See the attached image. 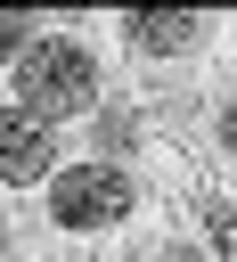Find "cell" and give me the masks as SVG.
I'll list each match as a JSON object with an SVG mask.
<instances>
[{"label":"cell","instance_id":"1","mask_svg":"<svg viewBox=\"0 0 237 262\" xmlns=\"http://www.w3.org/2000/svg\"><path fill=\"white\" fill-rule=\"evenodd\" d=\"M90 98H98V57L82 41H41L16 57V115L49 123V115H74Z\"/></svg>","mask_w":237,"mask_h":262},{"label":"cell","instance_id":"2","mask_svg":"<svg viewBox=\"0 0 237 262\" xmlns=\"http://www.w3.org/2000/svg\"><path fill=\"white\" fill-rule=\"evenodd\" d=\"M131 213V172L123 164H74L49 180V221L57 229H106Z\"/></svg>","mask_w":237,"mask_h":262},{"label":"cell","instance_id":"3","mask_svg":"<svg viewBox=\"0 0 237 262\" xmlns=\"http://www.w3.org/2000/svg\"><path fill=\"white\" fill-rule=\"evenodd\" d=\"M123 41L139 57H180V49L204 41V16L196 8H139V16H123Z\"/></svg>","mask_w":237,"mask_h":262},{"label":"cell","instance_id":"4","mask_svg":"<svg viewBox=\"0 0 237 262\" xmlns=\"http://www.w3.org/2000/svg\"><path fill=\"white\" fill-rule=\"evenodd\" d=\"M0 131H8V180H16V188H33V180L57 164L49 123H33V115H16V106H8V123H0Z\"/></svg>","mask_w":237,"mask_h":262},{"label":"cell","instance_id":"5","mask_svg":"<svg viewBox=\"0 0 237 262\" xmlns=\"http://www.w3.org/2000/svg\"><path fill=\"white\" fill-rule=\"evenodd\" d=\"M212 139H221V147H229V156H237V90H229V98H221V123H212Z\"/></svg>","mask_w":237,"mask_h":262}]
</instances>
